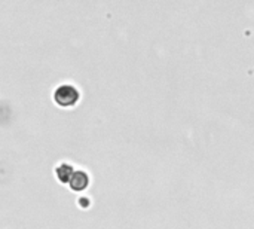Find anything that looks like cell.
<instances>
[{
    "label": "cell",
    "instance_id": "cell-2",
    "mask_svg": "<svg viewBox=\"0 0 254 229\" xmlns=\"http://www.w3.org/2000/svg\"><path fill=\"white\" fill-rule=\"evenodd\" d=\"M88 183H89V179H88L86 173H83V171H76V173L71 176V179H70V186H71L74 191H82V189H85V188L88 186Z\"/></svg>",
    "mask_w": 254,
    "mask_h": 229
},
{
    "label": "cell",
    "instance_id": "cell-3",
    "mask_svg": "<svg viewBox=\"0 0 254 229\" xmlns=\"http://www.w3.org/2000/svg\"><path fill=\"white\" fill-rule=\"evenodd\" d=\"M58 176H60V179L61 180H68L70 182V179H71V167H68V165H63V167H60L58 168Z\"/></svg>",
    "mask_w": 254,
    "mask_h": 229
},
{
    "label": "cell",
    "instance_id": "cell-1",
    "mask_svg": "<svg viewBox=\"0 0 254 229\" xmlns=\"http://www.w3.org/2000/svg\"><path fill=\"white\" fill-rule=\"evenodd\" d=\"M77 98H79L77 89L70 85H64L55 92V100L63 106H71L77 101Z\"/></svg>",
    "mask_w": 254,
    "mask_h": 229
}]
</instances>
